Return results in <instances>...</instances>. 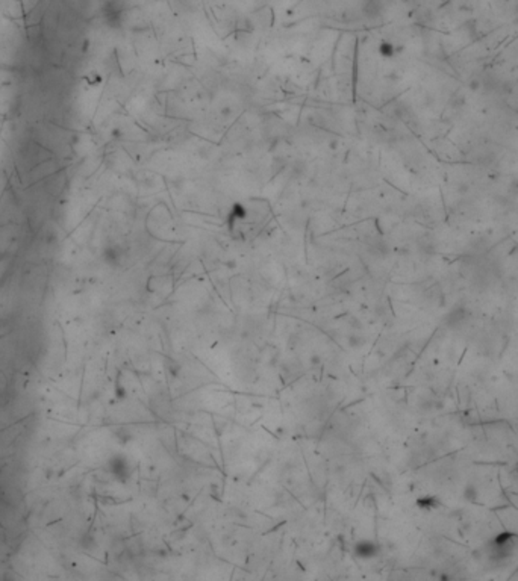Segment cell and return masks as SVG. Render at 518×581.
<instances>
[{
    "label": "cell",
    "instance_id": "1",
    "mask_svg": "<svg viewBox=\"0 0 518 581\" xmlns=\"http://www.w3.org/2000/svg\"><path fill=\"white\" fill-rule=\"evenodd\" d=\"M121 12H123V8H121L118 0H108L106 2L103 14H105L106 22L111 26H117L121 22Z\"/></svg>",
    "mask_w": 518,
    "mask_h": 581
},
{
    "label": "cell",
    "instance_id": "2",
    "mask_svg": "<svg viewBox=\"0 0 518 581\" xmlns=\"http://www.w3.org/2000/svg\"><path fill=\"white\" fill-rule=\"evenodd\" d=\"M354 553L359 555V558H371L378 554V547L371 540H362L354 547Z\"/></svg>",
    "mask_w": 518,
    "mask_h": 581
},
{
    "label": "cell",
    "instance_id": "3",
    "mask_svg": "<svg viewBox=\"0 0 518 581\" xmlns=\"http://www.w3.org/2000/svg\"><path fill=\"white\" fill-rule=\"evenodd\" d=\"M418 504H421L424 509H432V507L436 504V501L434 498H424V500H420Z\"/></svg>",
    "mask_w": 518,
    "mask_h": 581
}]
</instances>
